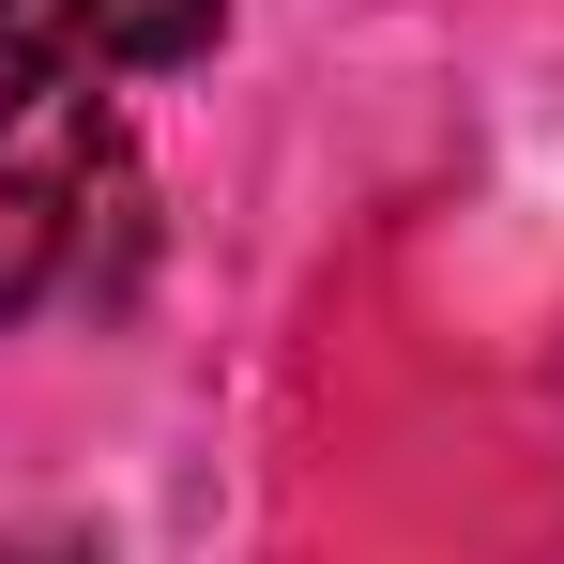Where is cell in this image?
I'll return each instance as SVG.
<instances>
[{"instance_id": "obj_1", "label": "cell", "mask_w": 564, "mask_h": 564, "mask_svg": "<svg viewBox=\"0 0 564 564\" xmlns=\"http://www.w3.org/2000/svg\"><path fill=\"white\" fill-rule=\"evenodd\" d=\"M138 260H153V184H138V138L107 107L0 153V336L62 321V305H122Z\"/></svg>"}, {"instance_id": "obj_2", "label": "cell", "mask_w": 564, "mask_h": 564, "mask_svg": "<svg viewBox=\"0 0 564 564\" xmlns=\"http://www.w3.org/2000/svg\"><path fill=\"white\" fill-rule=\"evenodd\" d=\"M229 0H0V153L107 107L122 77H184L214 62Z\"/></svg>"}, {"instance_id": "obj_3", "label": "cell", "mask_w": 564, "mask_h": 564, "mask_svg": "<svg viewBox=\"0 0 564 564\" xmlns=\"http://www.w3.org/2000/svg\"><path fill=\"white\" fill-rule=\"evenodd\" d=\"M0 564H93L77 534H0Z\"/></svg>"}]
</instances>
